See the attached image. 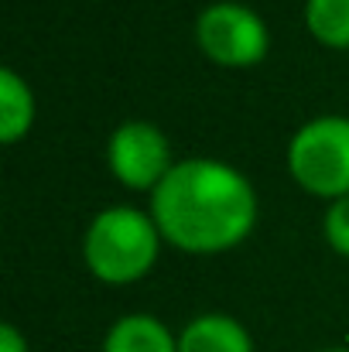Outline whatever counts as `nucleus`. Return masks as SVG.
<instances>
[{"label": "nucleus", "instance_id": "nucleus-1", "mask_svg": "<svg viewBox=\"0 0 349 352\" xmlns=\"http://www.w3.org/2000/svg\"><path fill=\"white\" fill-rule=\"evenodd\" d=\"M151 219L165 243L185 253H223L243 243L257 223V195L246 175L216 157L175 161L151 192Z\"/></svg>", "mask_w": 349, "mask_h": 352}, {"label": "nucleus", "instance_id": "nucleus-2", "mask_svg": "<svg viewBox=\"0 0 349 352\" xmlns=\"http://www.w3.org/2000/svg\"><path fill=\"white\" fill-rule=\"evenodd\" d=\"M161 230L151 219V212H140L134 206H110L103 209L83 236V260L103 284H134L140 280L158 253H161Z\"/></svg>", "mask_w": 349, "mask_h": 352}, {"label": "nucleus", "instance_id": "nucleus-3", "mask_svg": "<svg viewBox=\"0 0 349 352\" xmlns=\"http://www.w3.org/2000/svg\"><path fill=\"white\" fill-rule=\"evenodd\" d=\"M291 178L319 199L349 195V117L326 113L302 123L288 144Z\"/></svg>", "mask_w": 349, "mask_h": 352}, {"label": "nucleus", "instance_id": "nucleus-4", "mask_svg": "<svg viewBox=\"0 0 349 352\" xmlns=\"http://www.w3.org/2000/svg\"><path fill=\"white\" fill-rule=\"evenodd\" d=\"M195 41L209 62L223 69H250L264 62L271 48V34L264 17L236 0H216L195 17Z\"/></svg>", "mask_w": 349, "mask_h": 352}, {"label": "nucleus", "instance_id": "nucleus-5", "mask_svg": "<svg viewBox=\"0 0 349 352\" xmlns=\"http://www.w3.org/2000/svg\"><path fill=\"white\" fill-rule=\"evenodd\" d=\"M107 164L130 192H154L175 168L165 130L147 120H127L116 126L107 140Z\"/></svg>", "mask_w": 349, "mask_h": 352}, {"label": "nucleus", "instance_id": "nucleus-6", "mask_svg": "<svg viewBox=\"0 0 349 352\" xmlns=\"http://www.w3.org/2000/svg\"><path fill=\"white\" fill-rule=\"evenodd\" d=\"M178 352H253V339L236 318L213 311L192 318L182 329Z\"/></svg>", "mask_w": 349, "mask_h": 352}, {"label": "nucleus", "instance_id": "nucleus-7", "mask_svg": "<svg viewBox=\"0 0 349 352\" xmlns=\"http://www.w3.org/2000/svg\"><path fill=\"white\" fill-rule=\"evenodd\" d=\"M103 352H178V339L154 315H123L110 325Z\"/></svg>", "mask_w": 349, "mask_h": 352}, {"label": "nucleus", "instance_id": "nucleus-8", "mask_svg": "<svg viewBox=\"0 0 349 352\" xmlns=\"http://www.w3.org/2000/svg\"><path fill=\"white\" fill-rule=\"evenodd\" d=\"M31 123H34L31 86L14 69H3L0 72V140L17 144L31 130Z\"/></svg>", "mask_w": 349, "mask_h": 352}, {"label": "nucleus", "instance_id": "nucleus-9", "mask_svg": "<svg viewBox=\"0 0 349 352\" xmlns=\"http://www.w3.org/2000/svg\"><path fill=\"white\" fill-rule=\"evenodd\" d=\"M305 24L319 45L349 48V0H308Z\"/></svg>", "mask_w": 349, "mask_h": 352}, {"label": "nucleus", "instance_id": "nucleus-10", "mask_svg": "<svg viewBox=\"0 0 349 352\" xmlns=\"http://www.w3.org/2000/svg\"><path fill=\"white\" fill-rule=\"evenodd\" d=\"M322 230H326L329 246H332L339 256H346V260H349V195H346V199L329 202L326 219H322Z\"/></svg>", "mask_w": 349, "mask_h": 352}, {"label": "nucleus", "instance_id": "nucleus-11", "mask_svg": "<svg viewBox=\"0 0 349 352\" xmlns=\"http://www.w3.org/2000/svg\"><path fill=\"white\" fill-rule=\"evenodd\" d=\"M0 352H28V339L14 325H0Z\"/></svg>", "mask_w": 349, "mask_h": 352}, {"label": "nucleus", "instance_id": "nucleus-12", "mask_svg": "<svg viewBox=\"0 0 349 352\" xmlns=\"http://www.w3.org/2000/svg\"><path fill=\"white\" fill-rule=\"evenodd\" d=\"M322 352H349V349H322Z\"/></svg>", "mask_w": 349, "mask_h": 352}]
</instances>
